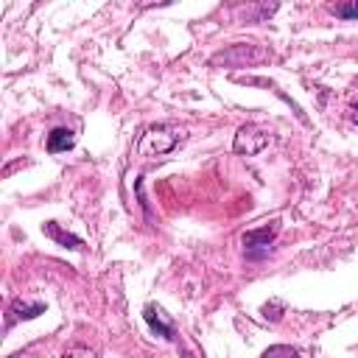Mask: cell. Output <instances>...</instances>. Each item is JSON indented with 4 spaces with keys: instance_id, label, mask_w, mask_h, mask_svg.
Wrapping results in <instances>:
<instances>
[{
    "instance_id": "cell-1",
    "label": "cell",
    "mask_w": 358,
    "mask_h": 358,
    "mask_svg": "<svg viewBox=\"0 0 358 358\" xmlns=\"http://www.w3.org/2000/svg\"><path fill=\"white\" fill-rule=\"evenodd\" d=\"M179 140H182V134H179L176 126H168V123L151 126V129H145V131L140 134V140H137V154H140V157H162V154L173 151Z\"/></svg>"
},
{
    "instance_id": "cell-2",
    "label": "cell",
    "mask_w": 358,
    "mask_h": 358,
    "mask_svg": "<svg viewBox=\"0 0 358 358\" xmlns=\"http://www.w3.org/2000/svg\"><path fill=\"white\" fill-rule=\"evenodd\" d=\"M263 59H268V50H263V48H257V45H232L229 50H224V53H218V56H213V64H252V62H263Z\"/></svg>"
},
{
    "instance_id": "cell-3",
    "label": "cell",
    "mask_w": 358,
    "mask_h": 358,
    "mask_svg": "<svg viewBox=\"0 0 358 358\" xmlns=\"http://www.w3.org/2000/svg\"><path fill=\"white\" fill-rule=\"evenodd\" d=\"M266 145H268V134H266L260 126H255V123L241 126V129H238V134H235V151H238V154L252 157V154L263 151Z\"/></svg>"
},
{
    "instance_id": "cell-4",
    "label": "cell",
    "mask_w": 358,
    "mask_h": 358,
    "mask_svg": "<svg viewBox=\"0 0 358 358\" xmlns=\"http://www.w3.org/2000/svg\"><path fill=\"white\" fill-rule=\"evenodd\" d=\"M277 221H271V227H260V229H252V232H246L243 235V249H246V255L252 257V260H260V257H266L268 255V246H271V241H274V235H277Z\"/></svg>"
},
{
    "instance_id": "cell-5",
    "label": "cell",
    "mask_w": 358,
    "mask_h": 358,
    "mask_svg": "<svg viewBox=\"0 0 358 358\" xmlns=\"http://www.w3.org/2000/svg\"><path fill=\"white\" fill-rule=\"evenodd\" d=\"M42 232L48 235V238H53L56 243H62V246H67V249H81L84 246V241L78 238V235H73V232H64L56 221H48V224H42Z\"/></svg>"
},
{
    "instance_id": "cell-6",
    "label": "cell",
    "mask_w": 358,
    "mask_h": 358,
    "mask_svg": "<svg viewBox=\"0 0 358 358\" xmlns=\"http://www.w3.org/2000/svg\"><path fill=\"white\" fill-rule=\"evenodd\" d=\"M143 316H145V322L151 324V330H154V333H159V336H165V338H173V327L162 319V310H159V308L148 305V308L143 310Z\"/></svg>"
},
{
    "instance_id": "cell-7",
    "label": "cell",
    "mask_w": 358,
    "mask_h": 358,
    "mask_svg": "<svg viewBox=\"0 0 358 358\" xmlns=\"http://www.w3.org/2000/svg\"><path fill=\"white\" fill-rule=\"evenodd\" d=\"M67 148H73V131L70 129H53L48 134V151L59 154V151H67Z\"/></svg>"
},
{
    "instance_id": "cell-8",
    "label": "cell",
    "mask_w": 358,
    "mask_h": 358,
    "mask_svg": "<svg viewBox=\"0 0 358 358\" xmlns=\"http://www.w3.org/2000/svg\"><path fill=\"white\" fill-rule=\"evenodd\" d=\"M11 319H8V324H14V319H34V316H39V313H45V305L42 302H22V299H17L14 305H11Z\"/></svg>"
},
{
    "instance_id": "cell-9",
    "label": "cell",
    "mask_w": 358,
    "mask_h": 358,
    "mask_svg": "<svg viewBox=\"0 0 358 358\" xmlns=\"http://www.w3.org/2000/svg\"><path fill=\"white\" fill-rule=\"evenodd\" d=\"M330 11L341 20H358V0L355 3H336V6H330Z\"/></svg>"
},
{
    "instance_id": "cell-10",
    "label": "cell",
    "mask_w": 358,
    "mask_h": 358,
    "mask_svg": "<svg viewBox=\"0 0 358 358\" xmlns=\"http://www.w3.org/2000/svg\"><path fill=\"white\" fill-rule=\"evenodd\" d=\"M260 358H299V352H296L294 347H288V344H274V347H268Z\"/></svg>"
},
{
    "instance_id": "cell-11",
    "label": "cell",
    "mask_w": 358,
    "mask_h": 358,
    "mask_svg": "<svg viewBox=\"0 0 358 358\" xmlns=\"http://www.w3.org/2000/svg\"><path fill=\"white\" fill-rule=\"evenodd\" d=\"M64 358H95V352H92V350H87V347H73Z\"/></svg>"
},
{
    "instance_id": "cell-12",
    "label": "cell",
    "mask_w": 358,
    "mask_h": 358,
    "mask_svg": "<svg viewBox=\"0 0 358 358\" xmlns=\"http://www.w3.org/2000/svg\"><path fill=\"white\" fill-rule=\"evenodd\" d=\"M350 112H352V120H355V123H358V106H352V109H350Z\"/></svg>"
}]
</instances>
